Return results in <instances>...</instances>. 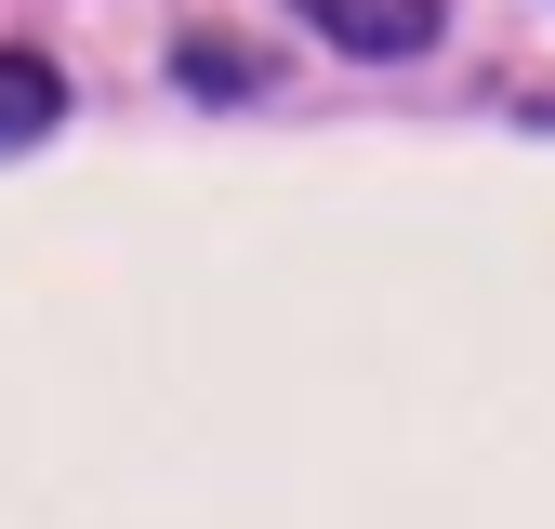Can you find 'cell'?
<instances>
[{
	"mask_svg": "<svg viewBox=\"0 0 555 529\" xmlns=\"http://www.w3.org/2000/svg\"><path fill=\"white\" fill-rule=\"evenodd\" d=\"M305 14H318L344 53H424V40H437V0H305Z\"/></svg>",
	"mask_w": 555,
	"mask_h": 529,
	"instance_id": "cell-1",
	"label": "cell"
},
{
	"mask_svg": "<svg viewBox=\"0 0 555 529\" xmlns=\"http://www.w3.org/2000/svg\"><path fill=\"white\" fill-rule=\"evenodd\" d=\"M53 106H66V80L40 53H0V146H27V132H53Z\"/></svg>",
	"mask_w": 555,
	"mask_h": 529,
	"instance_id": "cell-2",
	"label": "cell"
}]
</instances>
